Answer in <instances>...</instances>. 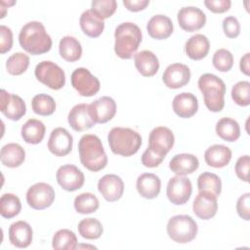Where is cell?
I'll use <instances>...</instances> for the list:
<instances>
[{"label":"cell","instance_id":"cell-1","mask_svg":"<svg viewBox=\"0 0 250 250\" xmlns=\"http://www.w3.org/2000/svg\"><path fill=\"white\" fill-rule=\"evenodd\" d=\"M21 47L31 55H42L52 48V39L42 22L33 21L25 23L19 34Z\"/></svg>","mask_w":250,"mask_h":250},{"label":"cell","instance_id":"cell-2","mask_svg":"<svg viewBox=\"0 0 250 250\" xmlns=\"http://www.w3.org/2000/svg\"><path fill=\"white\" fill-rule=\"evenodd\" d=\"M81 164L92 172L103 170L107 164V156L100 138L93 134L81 137L78 143Z\"/></svg>","mask_w":250,"mask_h":250},{"label":"cell","instance_id":"cell-3","mask_svg":"<svg viewBox=\"0 0 250 250\" xmlns=\"http://www.w3.org/2000/svg\"><path fill=\"white\" fill-rule=\"evenodd\" d=\"M114 38V52L117 57L123 60H129L135 56L142 42V31L133 22H122L115 28Z\"/></svg>","mask_w":250,"mask_h":250},{"label":"cell","instance_id":"cell-4","mask_svg":"<svg viewBox=\"0 0 250 250\" xmlns=\"http://www.w3.org/2000/svg\"><path fill=\"white\" fill-rule=\"evenodd\" d=\"M107 141L114 154L125 157L137 153L142 145L141 135L133 129L124 127L112 128L107 135Z\"/></svg>","mask_w":250,"mask_h":250},{"label":"cell","instance_id":"cell-5","mask_svg":"<svg viewBox=\"0 0 250 250\" xmlns=\"http://www.w3.org/2000/svg\"><path fill=\"white\" fill-rule=\"evenodd\" d=\"M198 88L210 111L219 112L224 108L226 84L220 77L212 73H204L198 78Z\"/></svg>","mask_w":250,"mask_h":250},{"label":"cell","instance_id":"cell-6","mask_svg":"<svg viewBox=\"0 0 250 250\" xmlns=\"http://www.w3.org/2000/svg\"><path fill=\"white\" fill-rule=\"evenodd\" d=\"M197 224L188 215L173 216L167 224L169 237L178 243H188L193 240L197 234Z\"/></svg>","mask_w":250,"mask_h":250},{"label":"cell","instance_id":"cell-7","mask_svg":"<svg viewBox=\"0 0 250 250\" xmlns=\"http://www.w3.org/2000/svg\"><path fill=\"white\" fill-rule=\"evenodd\" d=\"M39 82L52 90H60L65 84V74L61 66L51 61H42L34 70Z\"/></svg>","mask_w":250,"mask_h":250},{"label":"cell","instance_id":"cell-8","mask_svg":"<svg viewBox=\"0 0 250 250\" xmlns=\"http://www.w3.org/2000/svg\"><path fill=\"white\" fill-rule=\"evenodd\" d=\"M70 80L72 87L83 97H92L96 95L101 88L100 80L85 67L76 68L71 73Z\"/></svg>","mask_w":250,"mask_h":250},{"label":"cell","instance_id":"cell-9","mask_svg":"<svg viewBox=\"0 0 250 250\" xmlns=\"http://www.w3.org/2000/svg\"><path fill=\"white\" fill-rule=\"evenodd\" d=\"M55 200V190L47 183H36L26 191V202L35 210H43L50 207Z\"/></svg>","mask_w":250,"mask_h":250},{"label":"cell","instance_id":"cell-10","mask_svg":"<svg viewBox=\"0 0 250 250\" xmlns=\"http://www.w3.org/2000/svg\"><path fill=\"white\" fill-rule=\"evenodd\" d=\"M192 192L191 182L184 176L172 177L167 185L166 194L169 201L175 205H183L188 201Z\"/></svg>","mask_w":250,"mask_h":250},{"label":"cell","instance_id":"cell-11","mask_svg":"<svg viewBox=\"0 0 250 250\" xmlns=\"http://www.w3.org/2000/svg\"><path fill=\"white\" fill-rule=\"evenodd\" d=\"M175 138L173 132L165 126L152 129L148 137V148L160 156L165 157L174 146Z\"/></svg>","mask_w":250,"mask_h":250},{"label":"cell","instance_id":"cell-12","mask_svg":"<svg viewBox=\"0 0 250 250\" xmlns=\"http://www.w3.org/2000/svg\"><path fill=\"white\" fill-rule=\"evenodd\" d=\"M58 184L67 191H74L82 188L85 177L83 172L72 164L61 166L56 174Z\"/></svg>","mask_w":250,"mask_h":250},{"label":"cell","instance_id":"cell-13","mask_svg":"<svg viewBox=\"0 0 250 250\" xmlns=\"http://www.w3.org/2000/svg\"><path fill=\"white\" fill-rule=\"evenodd\" d=\"M177 19L180 27L188 32L199 30L206 23V15L204 12L193 6L181 8L178 12Z\"/></svg>","mask_w":250,"mask_h":250},{"label":"cell","instance_id":"cell-14","mask_svg":"<svg viewBox=\"0 0 250 250\" xmlns=\"http://www.w3.org/2000/svg\"><path fill=\"white\" fill-rule=\"evenodd\" d=\"M89 113L95 123H106L116 113V103L110 97H101L89 104Z\"/></svg>","mask_w":250,"mask_h":250},{"label":"cell","instance_id":"cell-15","mask_svg":"<svg viewBox=\"0 0 250 250\" xmlns=\"http://www.w3.org/2000/svg\"><path fill=\"white\" fill-rule=\"evenodd\" d=\"M190 80V70L188 65L180 62L168 65L163 74L162 81L170 89H179L186 86Z\"/></svg>","mask_w":250,"mask_h":250},{"label":"cell","instance_id":"cell-16","mask_svg":"<svg viewBox=\"0 0 250 250\" xmlns=\"http://www.w3.org/2000/svg\"><path fill=\"white\" fill-rule=\"evenodd\" d=\"M73 138L71 134L62 127L55 128L48 141V148L56 156H65L72 149Z\"/></svg>","mask_w":250,"mask_h":250},{"label":"cell","instance_id":"cell-17","mask_svg":"<svg viewBox=\"0 0 250 250\" xmlns=\"http://www.w3.org/2000/svg\"><path fill=\"white\" fill-rule=\"evenodd\" d=\"M1 112L9 119L18 121L26 112V105L23 100L15 94H10L4 89L1 90Z\"/></svg>","mask_w":250,"mask_h":250},{"label":"cell","instance_id":"cell-18","mask_svg":"<svg viewBox=\"0 0 250 250\" xmlns=\"http://www.w3.org/2000/svg\"><path fill=\"white\" fill-rule=\"evenodd\" d=\"M98 189L106 201H117L123 195L124 183L119 176L106 174L99 180Z\"/></svg>","mask_w":250,"mask_h":250},{"label":"cell","instance_id":"cell-19","mask_svg":"<svg viewBox=\"0 0 250 250\" xmlns=\"http://www.w3.org/2000/svg\"><path fill=\"white\" fill-rule=\"evenodd\" d=\"M193 213L201 220L213 218L218 210L217 196L209 191H199L192 203Z\"/></svg>","mask_w":250,"mask_h":250},{"label":"cell","instance_id":"cell-20","mask_svg":"<svg viewBox=\"0 0 250 250\" xmlns=\"http://www.w3.org/2000/svg\"><path fill=\"white\" fill-rule=\"evenodd\" d=\"M67 121L70 127L76 132H83L92 128L96 123L89 113V104H78L68 112Z\"/></svg>","mask_w":250,"mask_h":250},{"label":"cell","instance_id":"cell-21","mask_svg":"<svg viewBox=\"0 0 250 250\" xmlns=\"http://www.w3.org/2000/svg\"><path fill=\"white\" fill-rule=\"evenodd\" d=\"M174 112L182 118H189L193 116L198 109L197 98L188 92H183L175 96L172 103Z\"/></svg>","mask_w":250,"mask_h":250},{"label":"cell","instance_id":"cell-22","mask_svg":"<svg viewBox=\"0 0 250 250\" xmlns=\"http://www.w3.org/2000/svg\"><path fill=\"white\" fill-rule=\"evenodd\" d=\"M173 22L171 19L164 15H155L149 19L146 24L148 35L157 40L168 38L173 33Z\"/></svg>","mask_w":250,"mask_h":250},{"label":"cell","instance_id":"cell-23","mask_svg":"<svg viewBox=\"0 0 250 250\" xmlns=\"http://www.w3.org/2000/svg\"><path fill=\"white\" fill-rule=\"evenodd\" d=\"M32 229L24 221L13 223L9 228L10 242L18 248H26L32 242Z\"/></svg>","mask_w":250,"mask_h":250},{"label":"cell","instance_id":"cell-24","mask_svg":"<svg viewBox=\"0 0 250 250\" xmlns=\"http://www.w3.org/2000/svg\"><path fill=\"white\" fill-rule=\"evenodd\" d=\"M136 188L139 194L146 199L157 197L161 189V181L152 173H144L137 179Z\"/></svg>","mask_w":250,"mask_h":250},{"label":"cell","instance_id":"cell-25","mask_svg":"<svg viewBox=\"0 0 250 250\" xmlns=\"http://www.w3.org/2000/svg\"><path fill=\"white\" fill-rule=\"evenodd\" d=\"M199 166L198 158L190 153H180L173 156L169 162L170 170L178 176L193 173Z\"/></svg>","mask_w":250,"mask_h":250},{"label":"cell","instance_id":"cell-26","mask_svg":"<svg viewBox=\"0 0 250 250\" xmlns=\"http://www.w3.org/2000/svg\"><path fill=\"white\" fill-rule=\"evenodd\" d=\"M134 62L137 70L145 77L153 76L159 69V62L156 55L148 50L135 54Z\"/></svg>","mask_w":250,"mask_h":250},{"label":"cell","instance_id":"cell-27","mask_svg":"<svg viewBox=\"0 0 250 250\" xmlns=\"http://www.w3.org/2000/svg\"><path fill=\"white\" fill-rule=\"evenodd\" d=\"M80 27L83 33L91 38L99 37L104 29V21L91 9L82 13L79 20Z\"/></svg>","mask_w":250,"mask_h":250},{"label":"cell","instance_id":"cell-28","mask_svg":"<svg viewBox=\"0 0 250 250\" xmlns=\"http://www.w3.org/2000/svg\"><path fill=\"white\" fill-rule=\"evenodd\" d=\"M231 159V150L224 145H213L204 152V160L208 166L223 168Z\"/></svg>","mask_w":250,"mask_h":250},{"label":"cell","instance_id":"cell-29","mask_svg":"<svg viewBox=\"0 0 250 250\" xmlns=\"http://www.w3.org/2000/svg\"><path fill=\"white\" fill-rule=\"evenodd\" d=\"M210 49V42L203 34H195L189 37L185 45V52L187 56L193 60L199 61L208 55Z\"/></svg>","mask_w":250,"mask_h":250},{"label":"cell","instance_id":"cell-30","mask_svg":"<svg viewBox=\"0 0 250 250\" xmlns=\"http://www.w3.org/2000/svg\"><path fill=\"white\" fill-rule=\"evenodd\" d=\"M1 162L9 168L21 166L25 159V151L23 147L17 143H10L1 148Z\"/></svg>","mask_w":250,"mask_h":250},{"label":"cell","instance_id":"cell-31","mask_svg":"<svg viewBox=\"0 0 250 250\" xmlns=\"http://www.w3.org/2000/svg\"><path fill=\"white\" fill-rule=\"evenodd\" d=\"M46 132L44 123L38 119L30 118L22 126L21 130V138L27 144L36 145L42 142Z\"/></svg>","mask_w":250,"mask_h":250},{"label":"cell","instance_id":"cell-32","mask_svg":"<svg viewBox=\"0 0 250 250\" xmlns=\"http://www.w3.org/2000/svg\"><path fill=\"white\" fill-rule=\"evenodd\" d=\"M61 57L66 62H76L81 58L82 47L80 42L73 36L67 35L61 39L59 44Z\"/></svg>","mask_w":250,"mask_h":250},{"label":"cell","instance_id":"cell-33","mask_svg":"<svg viewBox=\"0 0 250 250\" xmlns=\"http://www.w3.org/2000/svg\"><path fill=\"white\" fill-rule=\"evenodd\" d=\"M216 133L222 140L232 143L240 137V127L234 119L223 117L216 124Z\"/></svg>","mask_w":250,"mask_h":250},{"label":"cell","instance_id":"cell-34","mask_svg":"<svg viewBox=\"0 0 250 250\" xmlns=\"http://www.w3.org/2000/svg\"><path fill=\"white\" fill-rule=\"evenodd\" d=\"M52 246L56 250H72L77 248V237L75 233L67 229L55 232L52 239Z\"/></svg>","mask_w":250,"mask_h":250},{"label":"cell","instance_id":"cell-35","mask_svg":"<svg viewBox=\"0 0 250 250\" xmlns=\"http://www.w3.org/2000/svg\"><path fill=\"white\" fill-rule=\"evenodd\" d=\"M79 234L86 239H98L101 237L104 231L102 223L95 218H86L79 222L78 224Z\"/></svg>","mask_w":250,"mask_h":250},{"label":"cell","instance_id":"cell-36","mask_svg":"<svg viewBox=\"0 0 250 250\" xmlns=\"http://www.w3.org/2000/svg\"><path fill=\"white\" fill-rule=\"evenodd\" d=\"M197 188L199 191H209L218 197L222 191V182L218 175L203 172L197 178Z\"/></svg>","mask_w":250,"mask_h":250},{"label":"cell","instance_id":"cell-37","mask_svg":"<svg viewBox=\"0 0 250 250\" xmlns=\"http://www.w3.org/2000/svg\"><path fill=\"white\" fill-rule=\"evenodd\" d=\"M1 216L5 219H12L20 214L21 203L20 198L14 193H4L0 198Z\"/></svg>","mask_w":250,"mask_h":250},{"label":"cell","instance_id":"cell-38","mask_svg":"<svg viewBox=\"0 0 250 250\" xmlns=\"http://www.w3.org/2000/svg\"><path fill=\"white\" fill-rule=\"evenodd\" d=\"M32 110L41 116H49L56 110L55 100L47 94H38L33 97L31 101Z\"/></svg>","mask_w":250,"mask_h":250},{"label":"cell","instance_id":"cell-39","mask_svg":"<svg viewBox=\"0 0 250 250\" xmlns=\"http://www.w3.org/2000/svg\"><path fill=\"white\" fill-rule=\"evenodd\" d=\"M73 205L77 213L90 214L98 210L100 203L95 194L91 192H83L75 197Z\"/></svg>","mask_w":250,"mask_h":250},{"label":"cell","instance_id":"cell-40","mask_svg":"<svg viewBox=\"0 0 250 250\" xmlns=\"http://www.w3.org/2000/svg\"><path fill=\"white\" fill-rule=\"evenodd\" d=\"M29 65V57L21 52L11 55L6 62V68L12 75L22 74Z\"/></svg>","mask_w":250,"mask_h":250},{"label":"cell","instance_id":"cell-41","mask_svg":"<svg viewBox=\"0 0 250 250\" xmlns=\"http://www.w3.org/2000/svg\"><path fill=\"white\" fill-rule=\"evenodd\" d=\"M231 98L233 102L240 106L250 104V82L239 81L231 88Z\"/></svg>","mask_w":250,"mask_h":250},{"label":"cell","instance_id":"cell-42","mask_svg":"<svg viewBox=\"0 0 250 250\" xmlns=\"http://www.w3.org/2000/svg\"><path fill=\"white\" fill-rule=\"evenodd\" d=\"M212 62L214 67L222 72H227L233 65V56L227 49H219L213 55Z\"/></svg>","mask_w":250,"mask_h":250},{"label":"cell","instance_id":"cell-43","mask_svg":"<svg viewBox=\"0 0 250 250\" xmlns=\"http://www.w3.org/2000/svg\"><path fill=\"white\" fill-rule=\"evenodd\" d=\"M117 9L115 0H94L91 3V10L103 20L110 18Z\"/></svg>","mask_w":250,"mask_h":250},{"label":"cell","instance_id":"cell-44","mask_svg":"<svg viewBox=\"0 0 250 250\" xmlns=\"http://www.w3.org/2000/svg\"><path fill=\"white\" fill-rule=\"evenodd\" d=\"M223 30L227 37L235 38L240 33V23L233 16H229L223 21Z\"/></svg>","mask_w":250,"mask_h":250},{"label":"cell","instance_id":"cell-45","mask_svg":"<svg viewBox=\"0 0 250 250\" xmlns=\"http://www.w3.org/2000/svg\"><path fill=\"white\" fill-rule=\"evenodd\" d=\"M249 165L250 158L249 155L240 156L234 166V171L238 179L243 182H248V174H249Z\"/></svg>","mask_w":250,"mask_h":250},{"label":"cell","instance_id":"cell-46","mask_svg":"<svg viewBox=\"0 0 250 250\" xmlns=\"http://www.w3.org/2000/svg\"><path fill=\"white\" fill-rule=\"evenodd\" d=\"M236 211L238 216L245 220H250V193L246 192L241 195L236 202Z\"/></svg>","mask_w":250,"mask_h":250},{"label":"cell","instance_id":"cell-47","mask_svg":"<svg viewBox=\"0 0 250 250\" xmlns=\"http://www.w3.org/2000/svg\"><path fill=\"white\" fill-rule=\"evenodd\" d=\"M0 53L5 54L12 49L13 46V32L11 28L6 25L0 26Z\"/></svg>","mask_w":250,"mask_h":250},{"label":"cell","instance_id":"cell-48","mask_svg":"<svg viewBox=\"0 0 250 250\" xmlns=\"http://www.w3.org/2000/svg\"><path fill=\"white\" fill-rule=\"evenodd\" d=\"M164 158L165 157L158 155L147 147L142 155V163L147 168H154L157 167L164 160Z\"/></svg>","mask_w":250,"mask_h":250},{"label":"cell","instance_id":"cell-49","mask_svg":"<svg viewBox=\"0 0 250 250\" xmlns=\"http://www.w3.org/2000/svg\"><path fill=\"white\" fill-rule=\"evenodd\" d=\"M204 5L212 13L221 14L229 10L231 2L229 0H206Z\"/></svg>","mask_w":250,"mask_h":250},{"label":"cell","instance_id":"cell-50","mask_svg":"<svg viewBox=\"0 0 250 250\" xmlns=\"http://www.w3.org/2000/svg\"><path fill=\"white\" fill-rule=\"evenodd\" d=\"M149 4L148 0H123V5L125 8L131 12H139Z\"/></svg>","mask_w":250,"mask_h":250},{"label":"cell","instance_id":"cell-51","mask_svg":"<svg viewBox=\"0 0 250 250\" xmlns=\"http://www.w3.org/2000/svg\"><path fill=\"white\" fill-rule=\"evenodd\" d=\"M249 57L250 54L246 53L241 59H240V62H239V68L241 70L242 73H244L245 75H249Z\"/></svg>","mask_w":250,"mask_h":250}]
</instances>
